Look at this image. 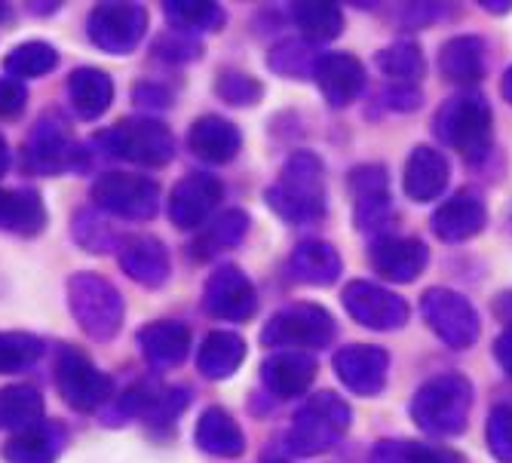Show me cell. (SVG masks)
<instances>
[{
	"label": "cell",
	"mask_w": 512,
	"mask_h": 463,
	"mask_svg": "<svg viewBox=\"0 0 512 463\" xmlns=\"http://www.w3.org/2000/svg\"><path fill=\"white\" fill-rule=\"evenodd\" d=\"M68 307L80 332L92 341H111L126 316L123 295L99 273H74L68 280Z\"/></svg>",
	"instance_id": "3957f363"
},
{
	"label": "cell",
	"mask_w": 512,
	"mask_h": 463,
	"mask_svg": "<svg viewBox=\"0 0 512 463\" xmlns=\"http://www.w3.org/2000/svg\"><path fill=\"white\" fill-rule=\"evenodd\" d=\"M473 408V384L457 375H439L417 390L411 402V418L430 436H457L470 424Z\"/></svg>",
	"instance_id": "7a4b0ae2"
},
{
	"label": "cell",
	"mask_w": 512,
	"mask_h": 463,
	"mask_svg": "<svg viewBox=\"0 0 512 463\" xmlns=\"http://www.w3.org/2000/svg\"><path fill=\"white\" fill-rule=\"evenodd\" d=\"M59 65V53L53 43H43V40H28L19 43L7 53L4 59V71L13 80H31V77H43L50 74Z\"/></svg>",
	"instance_id": "8d00e7d4"
},
{
	"label": "cell",
	"mask_w": 512,
	"mask_h": 463,
	"mask_svg": "<svg viewBox=\"0 0 512 463\" xmlns=\"http://www.w3.org/2000/svg\"><path fill=\"white\" fill-rule=\"evenodd\" d=\"M485 439H488V451L500 463H512V408L500 405V408L491 411Z\"/></svg>",
	"instance_id": "ee69618b"
},
{
	"label": "cell",
	"mask_w": 512,
	"mask_h": 463,
	"mask_svg": "<svg viewBox=\"0 0 512 463\" xmlns=\"http://www.w3.org/2000/svg\"><path fill=\"white\" fill-rule=\"evenodd\" d=\"M188 148L203 163L224 166V163H230L240 154L243 135L237 129V123H230V120H224L218 114H206V117L191 123V129H188Z\"/></svg>",
	"instance_id": "44dd1931"
},
{
	"label": "cell",
	"mask_w": 512,
	"mask_h": 463,
	"mask_svg": "<svg viewBox=\"0 0 512 463\" xmlns=\"http://www.w3.org/2000/svg\"><path fill=\"white\" fill-rule=\"evenodd\" d=\"M246 359V341L234 332H209L197 353V368L206 381H227Z\"/></svg>",
	"instance_id": "f546056e"
},
{
	"label": "cell",
	"mask_w": 512,
	"mask_h": 463,
	"mask_svg": "<svg viewBox=\"0 0 512 463\" xmlns=\"http://www.w3.org/2000/svg\"><path fill=\"white\" fill-rule=\"evenodd\" d=\"M28 102V89L22 80L4 77L0 80V117H16Z\"/></svg>",
	"instance_id": "bcb514c9"
},
{
	"label": "cell",
	"mask_w": 512,
	"mask_h": 463,
	"mask_svg": "<svg viewBox=\"0 0 512 463\" xmlns=\"http://www.w3.org/2000/svg\"><path fill=\"white\" fill-rule=\"evenodd\" d=\"M96 142L108 151V157L148 169H160L175 157L172 129L154 117H126L105 129Z\"/></svg>",
	"instance_id": "277c9868"
},
{
	"label": "cell",
	"mask_w": 512,
	"mask_h": 463,
	"mask_svg": "<svg viewBox=\"0 0 512 463\" xmlns=\"http://www.w3.org/2000/svg\"><path fill=\"white\" fill-rule=\"evenodd\" d=\"M313 80L332 108H347L365 86V68L350 53H322L313 65Z\"/></svg>",
	"instance_id": "d6986e66"
},
{
	"label": "cell",
	"mask_w": 512,
	"mask_h": 463,
	"mask_svg": "<svg viewBox=\"0 0 512 463\" xmlns=\"http://www.w3.org/2000/svg\"><path fill=\"white\" fill-rule=\"evenodd\" d=\"M194 442L212 457H240L246 451V433L224 408H206L200 414Z\"/></svg>",
	"instance_id": "83f0119b"
},
{
	"label": "cell",
	"mask_w": 512,
	"mask_h": 463,
	"mask_svg": "<svg viewBox=\"0 0 512 463\" xmlns=\"http://www.w3.org/2000/svg\"><path fill=\"white\" fill-rule=\"evenodd\" d=\"M188 402H191V393L184 387L151 390L142 418H145V424H175V418L188 408Z\"/></svg>",
	"instance_id": "7bdbcfd3"
},
{
	"label": "cell",
	"mask_w": 512,
	"mask_h": 463,
	"mask_svg": "<svg viewBox=\"0 0 512 463\" xmlns=\"http://www.w3.org/2000/svg\"><path fill=\"white\" fill-rule=\"evenodd\" d=\"M92 46L108 56H129L148 34V10L138 4H99L86 19Z\"/></svg>",
	"instance_id": "9c48e42d"
},
{
	"label": "cell",
	"mask_w": 512,
	"mask_h": 463,
	"mask_svg": "<svg viewBox=\"0 0 512 463\" xmlns=\"http://www.w3.org/2000/svg\"><path fill=\"white\" fill-rule=\"evenodd\" d=\"M353 188V218L365 234H378L393 221V200L384 166H359L350 175Z\"/></svg>",
	"instance_id": "2e32d148"
},
{
	"label": "cell",
	"mask_w": 512,
	"mask_h": 463,
	"mask_svg": "<svg viewBox=\"0 0 512 463\" xmlns=\"http://www.w3.org/2000/svg\"><path fill=\"white\" fill-rule=\"evenodd\" d=\"M436 135L467 160H482L491 148V108L476 92L448 99L436 111Z\"/></svg>",
	"instance_id": "8992f818"
},
{
	"label": "cell",
	"mask_w": 512,
	"mask_h": 463,
	"mask_svg": "<svg viewBox=\"0 0 512 463\" xmlns=\"http://www.w3.org/2000/svg\"><path fill=\"white\" fill-rule=\"evenodd\" d=\"M74 237L86 252H108L114 243V234L108 230V224L102 218H96L92 212H80L77 224H74Z\"/></svg>",
	"instance_id": "f6af8a7d"
},
{
	"label": "cell",
	"mask_w": 512,
	"mask_h": 463,
	"mask_svg": "<svg viewBox=\"0 0 512 463\" xmlns=\"http://www.w3.org/2000/svg\"><path fill=\"white\" fill-rule=\"evenodd\" d=\"M500 89H503V96H506V102L512 105V68L503 74V83H500Z\"/></svg>",
	"instance_id": "816d5d0a"
},
{
	"label": "cell",
	"mask_w": 512,
	"mask_h": 463,
	"mask_svg": "<svg viewBox=\"0 0 512 463\" xmlns=\"http://www.w3.org/2000/svg\"><path fill=\"white\" fill-rule=\"evenodd\" d=\"M485 221H488L485 203L470 191H460L436 209L433 230H436V237L445 243H467L476 234H482Z\"/></svg>",
	"instance_id": "603a6c76"
},
{
	"label": "cell",
	"mask_w": 512,
	"mask_h": 463,
	"mask_svg": "<svg viewBox=\"0 0 512 463\" xmlns=\"http://www.w3.org/2000/svg\"><path fill=\"white\" fill-rule=\"evenodd\" d=\"M117 261H120V267L129 280L145 286V289H160L172 273V258H169L166 243L151 237V234L148 237H129L120 246Z\"/></svg>",
	"instance_id": "ffe728a7"
},
{
	"label": "cell",
	"mask_w": 512,
	"mask_h": 463,
	"mask_svg": "<svg viewBox=\"0 0 512 463\" xmlns=\"http://www.w3.org/2000/svg\"><path fill=\"white\" fill-rule=\"evenodd\" d=\"M292 22L313 43L335 40L344 31V13L335 4H313V0L292 7Z\"/></svg>",
	"instance_id": "74e56055"
},
{
	"label": "cell",
	"mask_w": 512,
	"mask_h": 463,
	"mask_svg": "<svg viewBox=\"0 0 512 463\" xmlns=\"http://www.w3.org/2000/svg\"><path fill=\"white\" fill-rule=\"evenodd\" d=\"M439 71L451 83H476L485 74V43L473 34L445 40L439 50Z\"/></svg>",
	"instance_id": "1f68e13d"
},
{
	"label": "cell",
	"mask_w": 512,
	"mask_h": 463,
	"mask_svg": "<svg viewBox=\"0 0 512 463\" xmlns=\"http://www.w3.org/2000/svg\"><path fill=\"white\" fill-rule=\"evenodd\" d=\"M378 68L384 71L390 86L417 89V83H421V77L427 71V62H424L421 46L399 40V43H393V46H387V50L378 53Z\"/></svg>",
	"instance_id": "e575fe53"
},
{
	"label": "cell",
	"mask_w": 512,
	"mask_h": 463,
	"mask_svg": "<svg viewBox=\"0 0 512 463\" xmlns=\"http://www.w3.org/2000/svg\"><path fill=\"white\" fill-rule=\"evenodd\" d=\"M138 347L157 368H175L191 353V329L175 319H157L138 329Z\"/></svg>",
	"instance_id": "cb8c5ba5"
},
{
	"label": "cell",
	"mask_w": 512,
	"mask_h": 463,
	"mask_svg": "<svg viewBox=\"0 0 512 463\" xmlns=\"http://www.w3.org/2000/svg\"><path fill=\"white\" fill-rule=\"evenodd\" d=\"M65 445V430L56 424H37L31 430L16 433L4 445L7 463H56Z\"/></svg>",
	"instance_id": "4dcf8cb0"
},
{
	"label": "cell",
	"mask_w": 512,
	"mask_h": 463,
	"mask_svg": "<svg viewBox=\"0 0 512 463\" xmlns=\"http://www.w3.org/2000/svg\"><path fill=\"white\" fill-rule=\"evenodd\" d=\"M157 53H160L163 59H172V62H188V59H200V56H203V53H200V43H194V40H181V37H175V40L163 37V40L157 43Z\"/></svg>",
	"instance_id": "7dc6e473"
},
{
	"label": "cell",
	"mask_w": 512,
	"mask_h": 463,
	"mask_svg": "<svg viewBox=\"0 0 512 463\" xmlns=\"http://www.w3.org/2000/svg\"><path fill=\"white\" fill-rule=\"evenodd\" d=\"M221 197H224V184L215 175L209 172L184 175L169 194V221L181 230H194L206 224V218L221 203Z\"/></svg>",
	"instance_id": "9a60e30c"
},
{
	"label": "cell",
	"mask_w": 512,
	"mask_h": 463,
	"mask_svg": "<svg viewBox=\"0 0 512 463\" xmlns=\"http://www.w3.org/2000/svg\"><path fill=\"white\" fill-rule=\"evenodd\" d=\"M43 411L46 402L40 390L28 384H13L0 390V430H16V433L31 430L43 424Z\"/></svg>",
	"instance_id": "836d02e7"
},
{
	"label": "cell",
	"mask_w": 512,
	"mask_h": 463,
	"mask_svg": "<svg viewBox=\"0 0 512 463\" xmlns=\"http://www.w3.org/2000/svg\"><path fill=\"white\" fill-rule=\"evenodd\" d=\"M43 356V341L31 332H0V375H19Z\"/></svg>",
	"instance_id": "f35d334b"
},
{
	"label": "cell",
	"mask_w": 512,
	"mask_h": 463,
	"mask_svg": "<svg viewBox=\"0 0 512 463\" xmlns=\"http://www.w3.org/2000/svg\"><path fill=\"white\" fill-rule=\"evenodd\" d=\"M494 313H497L503 322H509V329H512V292H506V295H500V298H497Z\"/></svg>",
	"instance_id": "681fc988"
},
{
	"label": "cell",
	"mask_w": 512,
	"mask_h": 463,
	"mask_svg": "<svg viewBox=\"0 0 512 463\" xmlns=\"http://www.w3.org/2000/svg\"><path fill=\"white\" fill-rule=\"evenodd\" d=\"M46 221V206L43 197L31 188H7L0 191V230L16 237H37L43 234Z\"/></svg>",
	"instance_id": "484cf974"
},
{
	"label": "cell",
	"mask_w": 512,
	"mask_h": 463,
	"mask_svg": "<svg viewBox=\"0 0 512 463\" xmlns=\"http://www.w3.org/2000/svg\"><path fill=\"white\" fill-rule=\"evenodd\" d=\"M289 273L304 286H332L341 276V255L332 243L304 240L289 258Z\"/></svg>",
	"instance_id": "4316f807"
},
{
	"label": "cell",
	"mask_w": 512,
	"mask_h": 463,
	"mask_svg": "<svg viewBox=\"0 0 512 463\" xmlns=\"http://www.w3.org/2000/svg\"><path fill=\"white\" fill-rule=\"evenodd\" d=\"M390 356L381 347L353 344L335 353V375L356 396H378L387 384Z\"/></svg>",
	"instance_id": "e0dca14e"
},
{
	"label": "cell",
	"mask_w": 512,
	"mask_h": 463,
	"mask_svg": "<svg viewBox=\"0 0 512 463\" xmlns=\"http://www.w3.org/2000/svg\"><path fill=\"white\" fill-rule=\"evenodd\" d=\"M335 338V319L319 304H292L270 316V322L261 332V341L267 347H286L292 353L301 350H322Z\"/></svg>",
	"instance_id": "52a82bcc"
},
{
	"label": "cell",
	"mask_w": 512,
	"mask_h": 463,
	"mask_svg": "<svg viewBox=\"0 0 512 463\" xmlns=\"http://www.w3.org/2000/svg\"><path fill=\"white\" fill-rule=\"evenodd\" d=\"M89 194L99 209L126 221H148L160 209V184L148 175L105 172L96 178Z\"/></svg>",
	"instance_id": "ba28073f"
},
{
	"label": "cell",
	"mask_w": 512,
	"mask_h": 463,
	"mask_svg": "<svg viewBox=\"0 0 512 463\" xmlns=\"http://www.w3.org/2000/svg\"><path fill=\"white\" fill-rule=\"evenodd\" d=\"M430 329L454 350H467L479 341V313L476 307L451 289H430L421 301Z\"/></svg>",
	"instance_id": "30bf717a"
},
{
	"label": "cell",
	"mask_w": 512,
	"mask_h": 463,
	"mask_svg": "<svg viewBox=\"0 0 512 463\" xmlns=\"http://www.w3.org/2000/svg\"><path fill=\"white\" fill-rule=\"evenodd\" d=\"M494 356H497V362H500L503 372L512 378V329L500 332V338L494 341Z\"/></svg>",
	"instance_id": "c3c4849f"
},
{
	"label": "cell",
	"mask_w": 512,
	"mask_h": 463,
	"mask_svg": "<svg viewBox=\"0 0 512 463\" xmlns=\"http://www.w3.org/2000/svg\"><path fill=\"white\" fill-rule=\"evenodd\" d=\"M319 56H313V50L301 40H286L270 50L267 56V68L283 74V77H307L313 74V65H316Z\"/></svg>",
	"instance_id": "60d3db41"
},
{
	"label": "cell",
	"mask_w": 512,
	"mask_h": 463,
	"mask_svg": "<svg viewBox=\"0 0 512 463\" xmlns=\"http://www.w3.org/2000/svg\"><path fill=\"white\" fill-rule=\"evenodd\" d=\"M246 234H249V215L240 212V209H227V212L215 215L203 227V234L191 246V255L200 258V261L215 258L218 252H227V249L240 246Z\"/></svg>",
	"instance_id": "d6a6232c"
},
{
	"label": "cell",
	"mask_w": 512,
	"mask_h": 463,
	"mask_svg": "<svg viewBox=\"0 0 512 463\" xmlns=\"http://www.w3.org/2000/svg\"><path fill=\"white\" fill-rule=\"evenodd\" d=\"M203 307L221 322H246L258 310V292L237 264H221L206 280Z\"/></svg>",
	"instance_id": "7c38bea8"
},
{
	"label": "cell",
	"mask_w": 512,
	"mask_h": 463,
	"mask_svg": "<svg viewBox=\"0 0 512 463\" xmlns=\"http://www.w3.org/2000/svg\"><path fill=\"white\" fill-rule=\"evenodd\" d=\"M163 13H166V22L184 34L218 31L227 19L224 10L218 4H209V0H169Z\"/></svg>",
	"instance_id": "d590c367"
},
{
	"label": "cell",
	"mask_w": 512,
	"mask_h": 463,
	"mask_svg": "<svg viewBox=\"0 0 512 463\" xmlns=\"http://www.w3.org/2000/svg\"><path fill=\"white\" fill-rule=\"evenodd\" d=\"M77 163V145L68 132V123L59 114H43L25 148V166L37 175H59Z\"/></svg>",
	"instance_id": "5bb4252c"
},
{
	"label": "cell",
	"mask_w": 512,
	"mask_h": 463,
	"mask_svg": "<svg viewBox=\"0 0 512 463\" xmlns=\"http://www.w3.org/2000/svg\"><path fill=\"white\" fill-rule=\"evenodd\" d=\"M267 206L289 224H313L325 215V169L316 154L298 151L286 160L273 188H267Z\"/></svg>",
	"instance_id": "6da1fadb"
},
{
	"label": "cell",
	"mask_w": 512,
	"mask_h": 463,
	"mask_svg": "<svg viewBox=\"0 0 512 463\" xmlns=\"http://www.w3.org/2000/svg\"><path fill=\"white\" fill-rule=\"evenodd\" d=\"M68 99L80 120H99L114 102V80L99 68H77L68 77Z\"/></svg>",
	"instance_id": "f1b7e54d"
},
{
	"label": "cell",
	"mask_w": 512,
	"mask_h": 463,
	"mask_svg": "<svg viewBox=\"0 0 512 463\" xmlns=\"http://www.w3.org/2000/svg\"><path fill=\"white\" fill-rule=\"evenodd\" d=\"M316 378V359L307 356V353H292V350H283L270 356L264 365H261V381L264 387L279 396V399H292V396H301L310 390Z\"/></svg>",
	"instance_id": "d4e9b609"
},
{
	"label": "cell",
	"mask_w": 512,
	"mask_h": 463,
	"mask_svg": "<svg viewBox=\"0 0 512 463\" xmlns=\"http://www.w3.org/2000/svg\"><path fill=\"white\" fill-rule=\"evenodd\" d=\"M371 267L390 283H414L427 270L430 252L421 240L408 237H381L368 249Z\"/></svg>",
	"instance_id": "ac0fdd59"
},
{
	"label": "cell",
	"mask_w": 512,
	"mask_h": 463,
	"mask_svg": "<svg viewBox=\"0 0 512 463\" xmlns=\"http://www.w3.org/2000/svg\"><path fill=\"white\" fill-rule=\"evenodd\" d=\"M371 463H460V457L417 442H378V448L371 451Z\"/></svg>",
	"instance_id": "ab89813d"
},
{
	"label": "cell",
	"mask_w": 512,
	"mask_h": 463,
	"mask_svg": "<svg viewBox=\"0 0 512 463\" xmlns=\"http://www.w3.org/2000/svg\"><path fill=\"white\" fill-rule=\"evenodd\" d=\"M341 301H344L347 313L359 322V326H365V329L393 332V329H402L405 322H408V304H405V298H399L390 289H381L375 283H365V280L347 283Z\"/></svg>",
	"instance_id": "4fadbf2b"
},
{
	"label": "cell",
	"mask_w": 512,
	"mask_h": 463,
	"mask_svg": "<svg viewBox=\"0 0 512 463\" xmlns=\"http://www.w3.org/2000/svg\"><path fill=\"white\" fill-rule=\"evenodd\" d=\"M215 92L227 102V105H258L261 96H264V86L252 77V74H243V71H224L218 74L215 80Z\"/></svg>",
	"instance_id": "b9f144b4"
},
{
	"label": "cell",
	"mask_w": 512,
	"mask_h": 463,
	"mask_svg": "<svg viewBox=\"0 0 512 463\" xmlns=\"http://www.w3.org/2000/svg\"><path fill=\"white\" fill-rule=\"evenodd\" d=\"M56 387L65 405L83 414L102 408L114 393V381L105 372H99L89 356L77 350H62L56 362Z\"/></svg>",
	"instance_id": "8fae6325"
},
{
	"label": "cell",
	"mask_w": 512,
	"mask_h": 463,
	"mask_svg": "<svg viewBox=\"0 0 512 463\" xmlns=\"http://www.w3.org/2000/svg\"><path fill=\"white\" fill-rule=\"evenodd\" d=\"M7 166H10V148H7V138L0 135V178H4Z\"/></svg>",
	"instance_id": "f907efd6"
},
{
	"label": "cell",
	"mask_w": 512,
	"mask_h": 463,
	"mask_svg": "<svg viewBox=\"0 0 512 463\" xmlns=\"http://www.w3.org/2000/svg\"><path fill=\"white\" fill-rule=\"evenodd\" d=\"M448 175H451V166L442 151H436L430 145H417L408 154L402 188L414 203H430V200L442 197V191L448 188Z\"/></svg>",
	"instance_id": "7402d4cb"
},
{
	"label": "cell",
	"mask_w": 512,
	"mask_h": 463,
	"mask_svg": "<svg viewBox=\"0 0 512 463\" xmlns=\"http://www.w3.org/2000/svg\"><path fill=\"white\" fill-rule=\"evenodd\" d=\"M350 418H353V411L341 396L316 393L298 408L295 421L286 433V445L292 454H301V457L322 454L350 430Z\"/></svg>",
	"instance_id": "5b68a950"
}]
</instances>
